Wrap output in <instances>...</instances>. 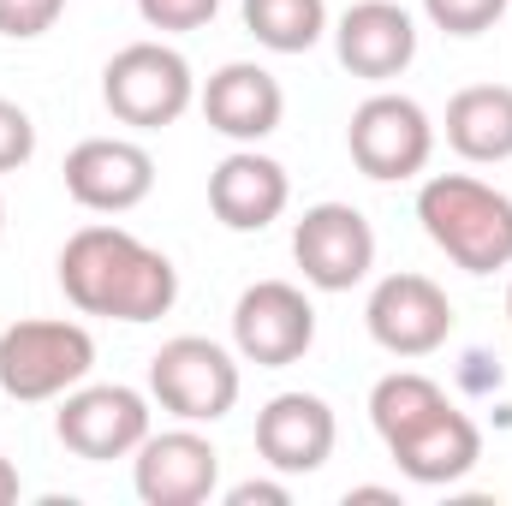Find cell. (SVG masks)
Listing matches in <instances>:
<instances>
[{
	"label": "cell",
	"mask_w": 512,
	"mask_h": 506,
	"mask_svg": "<svg viewBox=\"0 0 512 506\" xmlns=\"http://www.w3.org/2000/svg\"><path fill=\"white\" fill-rule=\"evenodd\" d=\"M292 489L286 483H268V477H251V483H233L227 489V506H286Z\"/></svg>",
	"instance_id": "25"
},
{
	"label": "cell",
	"mask_w": 512,
	"mask_h": 506,
	"mask_svg": "<svg viewBox=\"0 0 512 506\" xmlns=\"http://www.w3.org/2000/svg\"><path fill=\"white\" fill-rule=\"evenodd\" d=\"M334 441H340V423H334V405L322 393H274L256 411V453L280 477L322 471L334 459Z\"/></svg>",
	"instance_id": "13"
},
{
	"label": "cell",
	"mask_w": 512,
	"mask_h": 506,
	"mask_svg": "<svg viewBox=\"0 0 512 506\" xmlns=\"http://www.w3.org/2000/svg\"><path fill=\"white\" fill-rule=\"evenodd\" d=\"M447 143L477 167L512 161V84H465L447 102Z\"/></svg>",
	"instance_id": "18"
},
{
	"label": "cell",
	"mask_w": 512,
	"mask_h": 506,
	"mask_svg": "<svg viewBox=\"0 0 512 506\" xmlns=\"http://www.w3.org/2000/svg\"><path fill=\"white\" fill-rule=\"evenodd\" d=\"M0 239H6V197H0Z\"/></svg>",
	"instance_id": "27"
},
{
	"label": "cell",
	"mask_w": 512,
	"mask_h": 506,
	"mask_svg": "<svg viewBox=\"0 0 512 506\" xmlns=\"http://www.w3.org/2000/svg\"><path fill=\"white\" fill-rule=\"evenodd\" d=\"M245 30L268 54H310L328 36V0H245Z\"/></svg>",
	"instance_id": "19"
},
{
	"label": "cell",
	"mask_w": 512,
	"mask_h": 506,
	"mask_svg": "<svg viewBox=\"0 0 512 506\" xmlns=\"http://www.w3.org/2000/svg\"><path fill=\"white\" fill-rule=\"evenodd\" d=\"M60 173H66V197L90 215H126L155 191V155L131 137H84Z\"/></svg>",
	"instance_id": "12"
},
{
	"label": "cell",
	"mask_w": 512,
	"mask_h": 506,
	"mask_svg": "<svg viewBox=\"0 0 512 506\" xmlns=\"http://www.w3.org/2000/svg\"><path fill=\"white\" fill-rule=\"evenodd\" d=\"M507 322H512V286H507Z\"/></svg>",
	"instance_id": "28"
},
{
	"label": "cell",
	"mask_w": 512,
	"mask_h": 506,
	"mask_svg": "<svg viewBox=\"0 0 512 506\" xmlns=\"http://www.w3.org/2000/svg\"><path fill=\"white\" fill-rule=\"evenodd\" d=\"M102 102L108 114L131 131H161L185 120V108L197 102V78L191 60L167 42H126L108 66H102Z\"/></svg>",
	"instance_id": "4"
},
{
	"label": "cell",
	"mask_w": 512,
	"mask_h": 506,
	"mask_svg": "<svg viewBox=\"0 0 512 506\" xmlns=\"http://www.w3.org/2000/svg\"><path fill=\"white\" fill-rule=\"evenodd\" d=\"M221 12V0H137V18L161 36H185V30H203L209 18Z\"/></svg>",
	"instance_id": "22"
},
{
	"label": "cell",
	"mask_w": 512,
	"mask_h": 506,
	"mask_svg": "<svg viewBox=\"0 0 512 506\" xmlns=\"http://www.w3.org/2000/svg\"><path fill=\"white\" fill-rule=\"evenodd\" d=\"M203 120L233 137V143H262L286 120V90L268 66L256 60H227L209 84H203Z\"/></svg>",
	"instance_id": "17"
},
{
	"label": "cell",
	"mask_w": 512,
	"mask_h": 506,
	"mask_svg": "<svg viewBox=\"0 0 512 506\" xmlns=\"http://www.w3.org/2000/svg\"><path fill=\"white\" fill-rule=\"evenodd\" d=\"M334 54H340V66H346L352 78L387 84V78H399V72L417 60V24H411V12L393 6V0H358V6H346L340 24H334Z\"/></svg>",
	"instance_id": "16"
},
{
	"label": "cell",
	"mask_w": 512,
	"mask_h": 506,
	"mask_svg": "<svg viewBox=\"0 0 512 506\" xmlns=\"http://www.w3.org/2000/svg\"><path fill=\"white\" fill-rule=\"evenodd\" d=\"M30 155H36V120L0 96V173H18Z\"/></svg>",
	"instance_id": "24"
},
{
	"label": "cell",
	"mask_w": 512,
	"mask_h": 506,
	"mask_svg": "<svg viewBox=\"0 0 512 506\" xmlns=\"http://www.w3.org/2000/svg\"><path fill=\"white\" fill-rule=\"evenodd\" d=\"M239 358L203 334H179L149 358V399L179 423H221L239 405Z\"/></svg>",
	"instance_id": "5"
},
{
	"label": "cell",
	"mask_w": 512,
	"mask_h": 506,
	"mask_svg": "<svg viewBox=\"0 0 512 506\" xmlns=\"http://www.w3.org/2000/svg\"><path fill=\"white\" fill-rule=\"evenodd\" d=\"M54 435L66 453L108 465V459H131L149 435V399L120 381H78L72 393H60L54 411Z\"/></svg>",
	"instance_id": "7"
},
{
	"label": "cell",
	"mask_w": 512,
	"mask_h": 506,
	"mask_svg": "<svg viewBox=\"0 0 512 506\" xmlns=\"http://www.w3.org/2000/svg\"><path fill=\"white\" fill-rule=\"evenodd\" d=\"M346 149H352V167L376 185H399V179H417L435 155V120L423 114V102L399 96V90H376L352 108V126H346Z\"/></svg>",
	"instance_id": "6"
},
{
	"label": "cell",
	"mask_w": 512,
	"mask_h": 506,
	"mask_svg": "<svg viewBox=\"0 0 512 506\" xmlns=\"http://www.w3.org/2000/svg\"><path fill=\"white\" fill-rule=\"evenodd\" d=\"M429 24L447 30V36H483L489 24H501L507 0H423Z\"/></svg>",
	"instance_id": "21"
},
{
	"label": "cell",
	"mask_w": 512,
	"mask_h": 506,
	"mask_svg": "<svg viewBox=\"0 0 512 506\" xmlns=\"http://www.w3.org/2000/svg\"><path fill=\"white\" fill-rule=\"evenodd\" d=\"M292 203V179L274 155H262L256 143H239L215 173H209V209L227 233H262L286 215Z\"/></svg>",
	"instance_id": "14"
},
{
	"label": "cell",
	"mask_w": 512,
	"mask_h": 506,
	"mask_svg": "<svg viewBox=\"0 0 512 506\" xmlns=\"http://www.w3.org/2000/svg\"><path fill=\"white\" fill-rule=\"evenodd\" d=\"M60 12H66V0H0V36L36 42L60 24Z\"/></svg>",
	"instance_id": "23"
},
{
	"label": "cell",
	"mask_w": 512,
	"mask_h": 506,
	"mask_svg": "<svg viewBox=\"0 0 512 506\" xmlns=\"http://www.w3.org/2000/svg\"><path fill=\"white\" fill-rule=\"evenodd\" d=\"M24 495V477H18V465L12 459H0V506H12Z\"/></svg>",
	"instance_id": "26"
},
{
	"label": "cell",
	"mask_w": 512,
	"mask_h": 506,
	"mask_svg": "<svg viewBox=\"0 0 512 506\" xmlns=\"http://www.w3.org/2000/svg\"><path fill=\"white\" fill-rule=\"evenodd\" d=\"M96 370V340L66 316H24L0 334V393L18 405H42L72 393Z\"/></svg>",
	"instance_id": "3"
},
{
	"label": "cell",
	"mask_w": 512,
	"mask_h": 506,
	"mask_svg": "<svg viewBox=\"0 0 512 506\" xmlns=\"http://www.w3.org/2000/svg\"><path fill=\"white\" fill-rule=\"evenodd\" d=\"M131 489L143 506H203L221 489V453L197 423L179 429H149L143 447L131 453Z\"/></svg>",
	"instance_id": "10"
},
{
	"label": "cell",
	"mask_w": 512,
	"mask_h": 506,
	"mask_svg": "<svg viewBox=\"0 0 512 506\" xmlns=\"http://www.w3.org/2000/svg\"><path fill=\"white\" fill-rule=\"evenodd\" d=\"M233 346L256 370H286L316 346V304L292 280H256L233 304Z\"/></svg>",
	"instance_id": "8"
},
{
	"label": "cell",
	"mask_w": 512,
	"mask_h": 506,
	"mask_svg": "<svg viewBox=\"0 0 512 506\" xmlns=\"http://www.w3.org/2000/svg\"><path fill=\"white\" fill-rule=\"evenodd\" d=\"M441 405H447V387L435 376H423V370H393V376H382L370 387V423H376L382 441L405 435L411 423H423Z\"/></svg>",
	"instance_id": "20"
},
{
	"label": "cell",
	"mask_w": 512,
	"mask_h": 506,
	"mask_svg": "<svg viewBox=\"0 0 512 506\" xmlns=\"http://www.w3.org/2000/svg\"><path fill=\"white\" fill-rule=\"evenodd\" d=\"M292 262L316 292H352L376 268V227L352 203H316L292 227Z\"/></svg>",
	"instance_id": "9"
},
{
	"label": "cell",
	"mask_w": 512,
	"mask_h": 506,
	"mask_svg": "<svg viewBox=\"0 0 512 506\" xmlns=\"http://www.w3.org/2000/svg\"><path fill=\"white\" fill-rule=\"evenodd\" d=\"M417 221L429 245L465 274H501L512 268V197L471 179V173H435L417 191Z\"/></svg>",
	"instance_id": "2"
},
{
	"label": "cell",
	"mask_w": 512,
	"mask_h": 506,
	"mask_svg": "<svg viewBox=\"0 0 512 506\" xmlns=\"http://www.w3.org/2000/svg\"><path fill=\"white\" fill-rule=\"evenodd\" d=\"M364 328L393 358H429L453 334V304L429 274H387L364 304Z\"/></svg>",
	"instance_id": "11"
},
{
	"label": "cell",
	"mask_w": 512,
	"mask_h": 506,
	"mask_svg": "<svg viewBox=\"0 0 512 506\" xmlns=\"http://www.w3.org/2000/svg\"><path fill=\"white\" fill-rule=\"evenodd\" d=\"M60 292L78 316L108 322H155L179 304L173 256L143 245L114 221H90L60 245Z\"/></svg>",
	"instance_id": "1"
},
{
	"label": "cell",
	"mask_w": 512,
	"mask_h": 506,
	"mask_svg": "<svg viewBox=\"0 0 512 506\" xmlns=\"http://www.w3.org/2000/svg\"><path fill=\"white\" fill-rule=\"evenodd\" d=\"M387 453H393L399 477H411V483H423V489H447V483H459V477L477 471V459H483V429L447 399L441 411H429L423 423H411L405 435H393Z\"/></svg>",
	"instance_id": "15"
}]
</instances>
